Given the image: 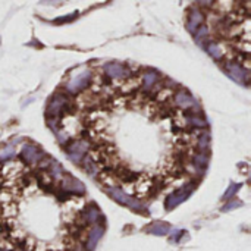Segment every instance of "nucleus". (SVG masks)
I'll list each match as a JSON object with an SVG mask.
<instances>
[{
	"instance_id": "nucleus-1",
	"label": "nucleus",
	"mask_w": 251,
	"mask_h": 251,
	"mask_svg": "<svg viewBox=\"0 0 251 251\" xmlns=\"http://www.w3.org/2000/svg\"><path fill=\"white\" fill-rule=\"evenodd\" d=\"M109 194L113 200H116L119 204H124V206H128L131 207L132 210H137V212H141L144 207L140 201H137L135 199H132L131 196H128L126 193H124L121 188H116V187H112L109 188Z\"/></svg>"
},
{
	"instance_id": "nucleus-21",
	"label": "nucleus",
	"mask_w": 251,
	"mask_h": 251,
	"mask_svg": "<svg viewBox=\"0 0 251 251\" xmlns=\"http://www.w3.org/2000/svg\"><path fill=\"white\" fill-rule=\"evenodd\" d=\"M0 231H1V226H0Z\"/></svg>"
},
{
	"instance_id": "nucleus-5",
	"label": "nucleus",
	"mask_w": 251,
	"mask_h": 251,
	"mask_svg": "<svg viewBox=\"0 0 251 251\" xmlns=\"http://www.w3.org/2000/svg\"><path fill=\"white\" fill-rule=\"evenodd\" d=\"M62 190H65L68 193H75V194H82L85 191L82 182H79L78 179L72 178L71 175H66L62 179Z\"/></svg>"
},
{
	"instance_id": "nucleus-19",
	"label": "nucleus",
	"mask_w": 251,
	"mask_h": 251,
	"mask_svg": "<svg viewBox=\"0 0 251 251\" xmlns=\"http://www.w3.org/2000/svg\"><path fill=\"white\" fill-rule=\"evenodd\" d=\"M65 0H41L43 4H60L63 3Z\"/></svg>"
},
{
	"instance_id": "nucleus-15",
	"label": "nucleus",
	"mask_w": 251,
	"mask_h": 251,
	"mask_svg": "<svg viewBox=\"0 0 251 251\" xmlns=\"http://www.w3.org/2000/svg\"><path fill=\"white\" fill-rule=\"evenodd\" d=\"M156 81H157V74L154 72H147L144 75V85L147 88H150L151 85H156Z\"/></svg>"
},
{
	"instance_id": "nucleus-2",
	"label": "nucleus",
	"mask_w": 251,
	"mask_h": 251,
	"mask_svg": "<svg viewBox=\"0 0 251 251\" xmlns=\"http://www.w3.org/2000/svg\"><path fill=\"white\" fill-rule=\"evenodd\" d=\"M193 190H194V185H193V184H188V185H185V187H182V188L174 191V193L168 197V200H166V210H172V209H175L178 204H181L182 201H185V200L190 197V194L193 193Z\"/></svg>"
},
{
	"instance_id": "nucleus-12",
	"label": "nucleus",
	"mask_w": 251,
	"mask_h": 251,
	"mask_svg": "<svg viewBox=\"0 0 251 251\" xmlns=\"http://www.w3.org/2000/svg\"><path fill=\"white\" fill-rule=\"evenodd\" d=\"M169 231H171V226H169L168 224H165V222H154V224H151V225L147 228V232H149V234L159 235V237L166 235Z\"/></svg>"
},
{
	"instance_id": "nucleus-18",
	"label": "nucleus",
	"mask_w": 251,
	"mask_h": 251,
	"mask_svg": "<svg viewBox=\"0 0 251 251\" xmlns=\"http://www.w3.org/2000/svg\"><path fill=\"white\" fill-rule=\"evenodd\" d=\"M240 206H241V201H237V200H235V201H231L229 204H226L222 210H224V212H229V210L237 209V207H240Z\"/></svg>"
},
{
	"instance_id": "nucleus-14",
	"label": "nucleus",
	"mask_w": 251,
	"mask_h": 251,
	"mask_svg": "<svg viewBox=\"0 0 251 251\" xmlns=\"http://www.w3.org/2000/svg\"><path fill=\"white\" fill-rule=\"evenodd\" d=\"M84 218L87 221V224H94L97 222V219L100 218V210L94 206V204H90L85 207L84 210Z\"/></svg>"
},
{
	"instance_id": "nucleus-4",
	"label": "nucleus",
	"mask_w": 251,
	"mask_h": 251,
	"mask_svg": "<svg viewBox=\"0 0 251 251\" xmlns=\"http://www.w3.org/2000/svg\"><path fill=\"white\" fill-rule=\"evenodd\" d=\"M91 78V74L88 72V71H85V72H82V74H79V75H76L74 79H71L69 82H68V90L69 91H72V93H76V91H79L81 88H84V87H87V84H88V79Z\"/></svg>"
},
{
	"instance_id": "nucleus-7",
	"label": "nucleus",
	"mask_w": 251,
	"mask_h": 251,
	"mask_svg": "<svg viewBox=\"0 0 251 251\" xmlns=\"http://www.w3.org/2000/svg\"><path fill=\"white\" fill-rule=\"evenodd\" d=\"M85 151H87V143H84V141L74 143V144H71L68 147V154H69L71 160L75 162V163H79L81 162V159H82V156H84Z\"/></svg>"
},
{
	"instance_id": "nucleus-3",
	"label": "nucleus",
	"mask_w": 251,
	"mask_h": 251,
	"mask_svg": "<svg viewBox=\"0 0 251 251\" xmlns=\"http://www.w3.org/2000/svg\"><path fill=\"white\" fill-rule=\"evenodd\" d=\"M226 72H228L229 76H231L232 79H235L237 82L244 84V82H247V79H249V69L243 68L240 63H234V62L228 63V65H226Z\"/></svg>"
},
{
	"instance_id": "nucleus-20",
	"label": "nucleus",
	"mask_w": 251,
	"mask_h": 251,
	"mask_svg": "<svg viewBox=\"0 0 251 251\" xmlns=\"http://www.w3.org/2000/svg\"><path fill=\"white\" fill-rule=\"evenodd\" d=\"M0 251H9V250H0Z\"/></svg>"
},
{
	"instance_id": "nucleus-17",
	"label": "nucleus",
	"mask_w": 251,
	"mask_h": 251,
	"mask_svg": "<svg viewBox=\"0 0 251 251\" xmlns=\"http://www.w3.org/2000/svg\"><path fill=\"white\" fill-rule=\"evenodd\" d=\"M10 156H15V150H13L12 147H7L6 150L0 151V159H7V157H10Z\"/></svg>"
},
{
	"instance_id": "nucleus-9",
	"label": "nucleus",
	"mask_w": 251,
	"mask_h": 251,
	"mask_svg": "<svg viewBox=\"0 0 251 251\" xmlns=\"http://www.w3.org/2000/svg\"><path fill=\"white\" fill-rule=\"evenodd\" d=\"M22 156H24V159H25L28 163H35V162H38V160L41 159L40 150H38L35 146H31V144L24 146V149H22Z\"/></svg>"
},
{
	"instance_id": "nucleus-6",
	"label": "nucleus",
	"mask_w": 251,
	"mask_h": 251,
	"mask_svg": "<svg viewBox=\"0 0 251 251\" xmlns=\"http://www.w3.org/2000/svg\"><path fill=\"white\" fill-rule=\"evenodd\" d=\"M203 22H204V15H203V12H201L200 9L194 7V9L190 12V16H188V24H187L188 29H190L191 32H196V31L203 25Z\"/></svg>"
},
{
	"instance_id": "nucleus-10",
	"label": "nucleus",
	"mask_w": 251,
	"mask_h": 251,
	"mask_svg": "<svg viewBox=\"0 0 251 251\" xmlns=\"http://www.w3.org/2000/svg\"><path fill=\"white\" fill-rule=\"evenodd\" d=\"M175 101H176V106L175 107H181V109H187V107H191L193 104H196V101H194V99L188 94V93H185V91H181V93H178L176 96H175Z\"/></svg>"
},
{
	"instance_id": "nucleus-16",
	"label": "nucleus",
	"mask_w": 251,
	"mask_h": 251,
	"mask_svg": "<svg viewBox=\"0 0 251 251\" xmlns=\"http://www.w3.org/2000/svg\"><path fill=\"white\" fill-rule=\"evenodd\" d=\"M240 188H241V185H240V184H231V187H229V188L226 190V193L224 194V200H229V199H231V197H232V196H234Z\"/></svg>"
},
{
	"instance_id": "nucleus-11",
	"label": "nucleus",
	"mask_w": 251,
	"mask_h": 251,
	"mask_svg": "<svg viewBox=\"0 0 251 251\" xmlns=\"http://www.w3.org/2000/svg\"><path fill=\"white\" fill-rule=\"evenodd\" d=\"M104 71L112 78H124L125 74H126V69L122 65H119V63H107L104 66Z\"/></svg>"
},
{
	"instance_id": "nucleus-8",
	"label": "nucleus",
	"mask_w": 251,
	"mask_h": 251,
	"mask_svg": "<svg viewBox=\"0 0 251 251\" xmlns=\"http://www.w3.org/2000/svg\"><path fill=\"white\" fill-rule=\"evenodd\" d=\"M104 234V228L103 226H99L96 225L90 232H88V238H87V250L93 251L96 249V246L99 244L100 238L103 237Z\"/></svg>"
},
{
	"instance_id": "nucleus-13",
	"label": "nucleus",
	"mask_w": 251,
	"mask_h": 251,
	"mask_svg": "<svg viewBox=\"0 0 251 251\" xmlns=\"http://www.w3.org/2000/svg\"><path fill=\"white\" fill-rule=\"evenodd\" d=\"M206 50H207L209 54H210L213 59H216V60H221V59L225 56V50L221 47V44H218V43H215V41L207 43V44H206Z\"/></svg>"
}]
</instances>
